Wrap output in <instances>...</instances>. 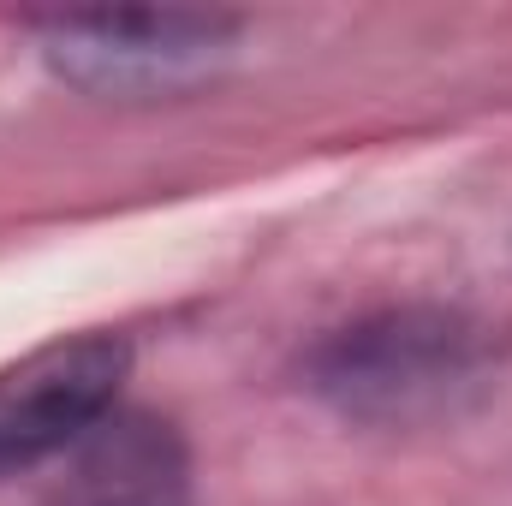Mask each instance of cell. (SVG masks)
<instances>
[{
	"label": "cell",
	"mask_w": 512,
	"mask_h": 506,
	"mask_svg": "<svg viewBox=\"0 0 512 506\" xmlns=\"http://www.w3.org/2000/svg\"><path fill=\"white\" fill-rule=\"evenodd\" d=\"M489 370V328L447 304H393L322 334L304 387L352 423H423L453 411Z\"/></svg>",
	"instance_id": "obj_1"
},
{
	"label": "cell",
	"mask_w": 512,
	"mask_h": 506,
	"mask_svg": "<svg viewBox=\"0 0 512 506\" xmlns=\"http://www.w3.org/2000/svg\"><path fill=\"white\" fill-rule=\"evenodd\" d=\"M36 24L54 72L102 96L179 90L215 72L239 30L227 12H54Z\"/></svg>",
	"instance_id": "obj_2"
},
{
	"label": "cell",
	"mask_w": 512,
	"mask_h": 506,
	"mask_svg": "<svg viewBox=\"0 0 512 506\" xmlns=\"http://www.w3.org/2000/svg\"><path fill=\"white\" fill-rule=\"evenodd\" d=\"M126 364V340L78 334L0 370V477L42 465L54 453H72L114 411Z\"/></svg>",
	"instance_id": "obj_3"
},
{
	"label": "cell",
	"mask_w": 512,
	"mask_h": 506,
	"mask_svg": "<svg viewBox=\"0 0 512 506\" xmlns=\"http://www.w3.org/2000/svg\"><path fill=\"white\" fill-rule=\"evenodd\" d=\"M48 506H191V453L155 411H108L54 477Z\"/></svg>",
	"instance_id": "obj_4"
}]
</instances>
